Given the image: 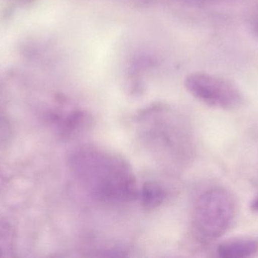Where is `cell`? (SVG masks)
Returning a JSON list of instances; mask_svg holds the SVG:
<instances>
[{
  "label": "cell",
  "instance_id": "cell-4",
  "mask_svg": "<svg viewBox=\"0 0 258 258\" xmlns=\"http://www.w3.org/2000/svg\"><path fill=\"white\" fill-rule=\"evenodd\" d=\"M217 252L224 258L252 257L258 253V236H243L225 241L218 245Z\"/></svg>",
  "mask_w": 258,
  "mask_h": 258
},
{
  "label": "cell",
  "instance_id": "cell-3",
  "mask_svg": "<svg viewBox=\"0 0 258 258\" xmlns=\"http://www.w3.org/2000/svg\"><path fill=\"white\" fill-rule=\"evenodd\" d=\"M188 92L206 106L222 110H235L244 103V96L236 84L206 73H194L185 81Z\"/></svg>",
  "mask_w": 258,
  "mask_h": 258
},
{
  "label": "cell",
  "instance_id": "cell-6",
  "mask_svg": "<svg viewBox=\"0 0 258 258\" xmlns=\"http://www.w3.org/2000/svg\"><path fill=\"white\" fill-rule=\"evenodd\" d=\"M251 210L254 211V212H258V196L256 197V198L253 200L252 202H251Z\"/></svg>",
  "mask_w": 258,
  "mask_h": 258
},
{
  "label": "cell",
  "instance_id": "cell-5",
  "mask_svg": "<svg viewBox=\"0 0 258 258\" xmlns=\"http://www.w3.org/2000/svg\"><path fill=\"white\" fill-rule=\"evenodd\" d=\"M143 207L147 210H153L159 208L165 201L166 192L163 186L155 181H147L143 184L138 191Z\"/></svg>",
  "mask_w": 258,
  "mask_h": 258
},
{
  "label": "cell",
  "instance_id": "cell-1",
  "mask_svg": "<svg viewBox=\"0 0 258 258\" xmlns=\"http://www.w3.org/2000/svg\"><path fill=\"white\" fill-rule=\"evenodd\" d=\"M73 172L94 198L123 203L138 197L136 178L122 156L95 145H82L70 156Z\"/></svg>",
  "mask_w": 258,
  "mask_h": 258
},
{
  "label": "cell",
  "instance_id": "cell-2",
  "mask_svg": "<svg viewBox=\"0 0 258 258\" xmlns=\"http://www.w3.org/2000/svg\"><path fill=\"white\" fill-rule=\"evenodd\" d=\"M236 215L233 195L224 188H213L203 192L196 202L194 228L203 239H218L230 230Z\"/></svg>",
  "mask_w": 258,
  "mask_h": 258
}]
</instances>
